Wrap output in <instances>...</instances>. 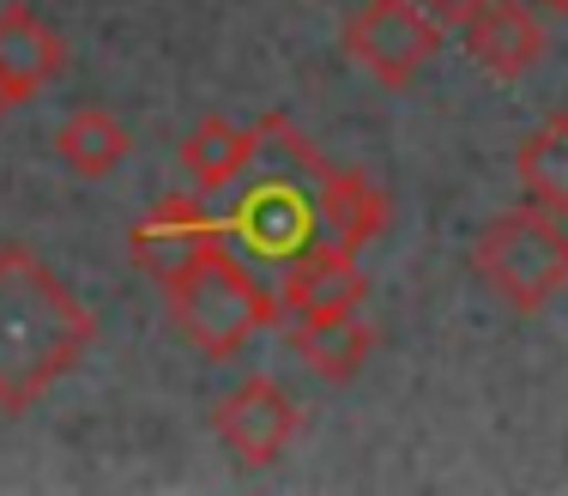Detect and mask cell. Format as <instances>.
I'll list each match as a JSON object with an SVG mask.
<instances>
[{"label":"cell","mask_w":568,"mask_h":496,"mask_svg":"<svg viewBox=\"0 0 568 496\" xmlns=\"http://www.w3.org/2000/svg\"><path fill=\"white\" fill-rule=\"evenodd\" d=\"M98 340L91 310L24 243H0V412H24L79 370Z\"/></svg>","instance_id":"6da1fadb"},{"label":"cell","mask_w":568,"mask_h":496,"mask_svg":"<svg viewBox=\"0 0 568 496\" xmlns=\"http://www.w3.org/2000/svg\"><path fill=\"white\" fill-rule=\"evenodd\" d=\"M333 170L339 164H327L284 115H261L254 122V164L236 182V200L224 212V236L278 266L321 249Z\"/></svg>","instance_id":"7a4b0ae2"},{"label":"cell","mask_w":568,"mask_h":496,"mask_svg":"<svg viewBox=\"0 0 568 496\" xmlns=\"http://www.w3.org/2000/svg\"><path fill=\"white\" fill-rule=\"evenodd\" d=\"M164 303H170V327L200 357H236L254 333H266L278 321V297L236 261L230 236L164 279Z\"/></svg>","instance_id":"3957f363"},{"label":"cell","mask_w":568,"mask_h":496,"mask_svg":"<svg viewBox=\"0 0 568 496\" xmlns=\"http://www.w3.org/2000/svg\"><path fill=\"white\" fill-rule=\"evenodd\" d=\"M471 273L508 303L514 315H538L568 285V224L562 212H545L526 200L520 212H503L471 243Z\"/></svg>","instance_id":"277c9868"},{"label":"cell","mask_w":568,"mask_h":496,"mask_svg":"<svg viewBox=\"0 0 568 496\" xmlns=\"http://www.w3.org/2000/svg\"><path fill=\"white\" fill-rule=\"evenodd\" d=\"M339 49L382 91H405L442 49V19L424 0H363L345 19Z\"/></svg>","instance_id":"5b68a950"},{"label":"cell","mask_w":568,"mask_h":496,"mask_svg":"<svg viewBox=\"0 0 568 496\" xmlns=\"http://www.w3.org/2000/svg\"><path fill=\"white\" fill-rule=\"evenodd\" d=\"M296 399L284 394L273 375H248L212 406V431H219L224 454H236L242 466H273L296 436Z\"/></svg>","instance_id":"8992f818"},{"label":"cell","mask_w":568,"mask_h":496,"mask_svg":"<svg viewBox=\"0 0 568 496\" xmlns=\"http://www.w3.org/2000/svg\"><path fill=\"white\" fill-rule=\"evenodd\" d=\"M224 243V212L206 206V194H164L140 224L128 231V254L140 273H152L164 285L170 273H182L194 254Z\"/></svg>","instance_id":"52a82bcc"},{"label":"cell","mask_w":568,"mask_h":496,"mask_svg":"<svg viewBox=\"0 0 568 496\" xmlns=\"http://www.w3.org/2000/svg\"><path fill=\"white\" fill-rule=\"evenodd\" d=\"M550 49V31L532 0H484L466 19V55L490 79H526Z\"/></svg>","instance_id":"ba28073f"},{"label":"cell","mask_w":568,"mask_h":496,"mask_svg":"<svg viewBox=\"0 0 568 496\" xmlns=\"http://www.w3.org/2000/svg\"><path fill=\"white\" fill-rule=\"evenodd\" d=\"M363 297H369V273L357 266V254H345V249H308V254H296V261L284 266L278 321L363 310Z\"/></svg>","instance_id":"9c48e42d"},{"label":"cell","mask_w":568,"mask_h":496,"mask_svg":"<svg viewBox=\"0 0 568 496\" xmlns=\"http://www.w3.org/2000/svg\"><path fill=\"white\" fill-rule=\"evenodd\" d=\"M61 67H67L61 31L37 7L7 0V7H0V79H7V91L19 103H31L37 91L61 73Z\"/></svg>","instance_id":"30bf717a"},{"label":"cell","mask_w":568,"mask_h":496,"mask_svg":"<svg viewBox=\"0 0 568 496\" xmlns=\"http://www.w3.org/2000/svg\"><path fill=\"white\" fill-rule=\"evenodd\" d=\"M291 352L303 357L308 375H321V382H351L363 364H369L375 352V321L363 310H339V315H303L291 321Z\"/></svg>","instance_id":"8fae6325"},{"label":"cell","mask_w":568,"mask_h":496,"mask_svg":"<svg viewBox=\"0 0 568 496\" xmlns=\"http://www.w3.org/2000/svg\"><path fill=\"white\" fill-rule=\"evenodd\" d=\"M182 176L194 182V194H230L242 182V170L254 164V128H236L224 115H206L200 128H187V140L175 145Z\"/></svg>","instance_id":"7c38bea8"},{"label":"cell","mask_w":568,"mask_h":496,"mask_svg":"<svg viewBox=\"0 0 568 496\" xmlns=\"http://www.w3.org/2000/svg\"><path fill=\"white\" fill-rule=\"evenodd\" d=\"M394 219V200L387 188H375L363 170H333V188H327V224H321V249H345V254H363L375 236L387 231Z\"/></svg>","instance_id":"4fadbf2b"},{"label":"cell","mask_w":568,"mask_h":496,"mask_svg":"<svg viewBox=\"0 0 568 496\" xmlns=\"http://www.w3.org/2000/svg\"><path fill=\"white\" fill-rule=\"evenodd\" d=\"M128 145L133 140H128V128H121V115L103 110V103H85V110H73L55 128V158L85 182L115 176V170L128 164Z\"/></svg>","instance_id":"5bb4252c"},{"label":"cell","mask_w":568,"mask_h":496,"mask_svg":"<svg viewBox=\"0 0 568 496\" xmlns=\"http://www.w3.org/2000/svg\"><path fill=\"white\" fill-rule=\"evenodd\" d=\"M514 182L532 206L568 212V110L545 115L514 152Z\"/></svg>","instance_id":"9a60e30c"},{"label":"cell","mask_w":568,"mask_h":496,"mask_svg":"<svg viewBox=\"0 0 568 496\" xmlns=\"http://www.w3.org/2000/svg\"><path fill=\"white\" fill-rule=\"evenodd\" d=\"M424 7H429V12H436V19H442V24H466V19H471V12H478V7H484V0H424Z\"/></svg>","instance_id":"2e32d148"},{"label":"cell","mask_w":568,"mask_h":496,"mask_svg":"<svg viewBox=\"0 0 568 496\" xmlns=\"http://www.w3.org/2000/svg\"><path fill=\"white\" fill-rule=\"evenodd\" d=\"M12 110H19V98H12V91H7V79H0V122H7Z\"/></svg>","instance_id":"e0dca14e"},{"label":"cell","mask_w":568,"mask_h":496,"mask_svg":"<svg viewBox=\"0 0 568 496\" xmlns=\"http://www.w3.org/2000/svg\"><path fill=\"white\" fill-rule=\"evenodd\" d=\"M532 7H545V12H568V0H532Z\"/></svg>","instance_id":"ac0fdd59"}]
</instances>
